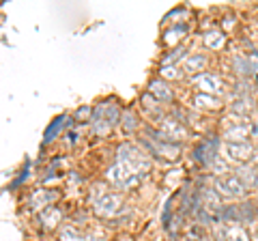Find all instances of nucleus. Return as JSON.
I'll list each match as a JSON object with an SVG mask.
<instances>
[{
  "label": "nucleus",
  "instance_id": "nucleus-22",
  "mask_svg": "<svg viewBox=\"0 0 258 241\" xmlns=\"http://www.w3.org/2000/svg\"><path fill=\"white\" fill-rule=\"evenodd\" d=\"M56 239L58 241H86V230H82V226H78L74 222H64L58 228V232H56Z\"/></svg>",
  "mask_w": 258,
  "mask_h": 241
},
{
  "label": "nucleus",
  "instance_id": "nucleus-28",
  "mask_svg": "<svg viewBox=\"0 0 258 241\" xmlns=\"http://www.w3.org/2000/svg\"><path fill=\"white\" fill-rule=\"evenodd\" d=\"M64 181L67 183H71V186H82L84 183V176H82V172H67V176H64Z\"/></svg>",
  "mask_w": 258,
  "mask_h": 241
},
{
  "label": "nucleus",
  "instance_id": "nucleus-14",
  "mask_svg": "<svg viewBox=\"0 0 258 241\" xmlns=\"http://www.w3.org/2000/svg\"><path fill=\"white\" fill-rule=\"evenodd\" d=\"M142 116L138 108H132V106H125L123 108V114H120V123H118V130L123 136H127V138H138L140 132H142Z\"/></svg>",
  "mask_w": 258,
  "mask_h": 241
},
{
  "label": "nucleus",
  "instance_id": "nucleus-13",
  "mask_svg": "<svg viewBox=\"0 0 258 241\" xmlns=\"http://www.w3.org/2000/svg\"><path fill=\"white\" fill-rule=\"evenodd\" d=\"M211 63H213V56L205 52V50H191L187 54V58L183 61V71H185V76L187 78H194V76H198V74H205V71H209V67H211Z\"/></svg>",
  "mask_w": 258,
  "mask_h": 241
},
{
  "label": "nucleus",
  "instance_id": "nucleus-3",
  "mask_svg": "<svg viewBox=\"0 0 258 241\" xmlns=\"http://www.w3.org/2000/svg\"><path fill=\"white\" fill-rule=\"evenodd\" d=\"M93 209V215H97V218H101V220H114L116 215L125 209V198L120 192H108V194H103L99 200H95V203L91 205Z\"/></svg>",
  "mask_w": 258,
  "mask_h": 241
},
{
  "label": "nucleus",
  "instance_id": "nucleus-2",
  "mask_svg": "<svg viewBox=\"0 0 258 241\" xmlns=\"http://www.w3.org/2000/svg\"><path fill=\"white\" fill-rule=\"evenodd\" d=\"M228 118L220 120V136L224 142H249L252 136V120H241L230 114H226Z\"/></svg>",
  "mask_w": 258,
  "mask_h": 241
},
{
  "label": "nucleus",
  "instance_id": "nucleus-9",
  "mask_svg": "<svg viewBox=\"0 0 258 241\" xmlns=\"http://www.w3.org/2000/svg\"><path fill=\"white\" fill-rule=\"evenodd\" d=\"M157 127L161 130V134H164L168 140H172V142H181L183 144V142L191 140V136H194V132L183 123V120L174 118L170 114H166L164 118H161L157 123Z\"/></svg>",
  "mask_w": 258,
  "mask_h": 241
},
{
  "label": "nucleus",
  "instance_id": "nucleus-17",
  "mask_svg": "<svg viewBox=\"0 0 258 241\" xmlns=\"http://www.w3.org/2000/svg\"><path fill=\"white\" fill-rule=\"evenodd\" d=\"M232 174H235L249 192H258V168L256 166H252L249 162L232 166Z\"/></svg>",
  "mask_w": 258,
  "mask_h": 241
},
{
  "label": "nucleus",
  "instance_id": "nucleus-16",
  "mask_svg": "<svg viewBox=\"0 0 258 241\" xmlns=\"http://www.w3.org/2000/svg\"><path fill=\"white\" fill-rule=\"evenodd\" d=\"M228 74L232 78H249L252 80V67H249V58H247V54L245 52H241L237 50L235 54H228Z\"/></svg>",
  "mask_w": 258,
  "mask_h": 241
},
{
  "label": "nucleus",
  "instance_id": "nucleus-10",
  "mask_svg": "<svg viewBox=\"0 0 258 241\" xmlns=\"http://www.w3.org/2000/svg\"><path fill=\"white\" fill-rule=\"evenodd\" d=\"M256 151V144L249 140V142H224L222 147V155L228 159L232 166H239V164H247L252 159Z\"/></svg>",
  "mask_w": 258,
  "mask_h": 241
},
{
  "label": "nucleus",
  "instance_id": "nucleus-21",
  "mask_svg": "<svg viewBox=\"0 0 258 241\" xmlns=\"http://www.w3.org/2000/svg\"><path fill=\"white\" fill-rule=\"evenodd\" d=\"M183 22H191L189 20V7L176 5V7H172V9L164 15V20H161V28L174 26V24H183Z\"/></svg>",
  "mask_w": 258,
  "mask_h": 241
},
{
  "label": "nucleus",
  "instance_id": "nucleus-7",
  "mask_svg": "<svg viewBox=\"0 0 258 241\" xmlns=\"http://www.w3.org/2000/svg\"><path fill=\"white\" fill-rule=\"evenodd\" d=\"M136 108H138V112L142 114V118H147L151 125H157L161 118H164L168 114V106H164L161 101H157L155 97H153L151 93L142 91L138 101H136Z\"/></svg>",
  "mask_w": 258,
  "mask_h": 241
},
{
  "label": "nucleus",
  "instance_id": "nucleus-1",
  "mask_svg": "<svg viewBox=\"0 0 258 241\" xmlns=\"http://www.w3.org/2000/svg\"><path fill=\"white\" fill-rule=\"evenodd\" d=\"M191 93H207V95H215V97H222L226 101L230 91V82L226 80V76L222 71H205V74H198L194 78H187V82Z\"/></svg>",
  "mask_w": 258,
  "mask_h": 241
},
{
  "label": "nucleus",
  "instance_id": "nucleus-25",
  "mask_svg": "<svg viewBox=\"0 0 258 241\" xmlns=\"http://www.w3.org/2000/svg\"><path fill=\"white\" fill-rule=\"evenodd\" d=\"M93 112H95V108H93V106H80V108L74 112L76 123H78V125H91V120H93Z\"/></svg>",
  "mask_w": 258,
  "mask_h": 241
},
{
  "label": "nucleus",
  "instance_id": "nucleus-4",
  "mask_svg": "<svg viewBox=\"0 0 258 241\" xmlns=\"http://www.w3.org/2000/svg\"><path fill=\"white\" fill-rule=\"evenodd\" d=\"M213 188L217 190V194H220L226 203H241V200L249 198V190L232 172L228 176H222V179H215Z\"/></svg>",
  "mask_w": 258,
  "mask_h": 241
},
{
  "label": "nucleus",
  "instance_id": "nucleus-19",
  "mask_svg": "<svg viewBox=\"0 0 258 241\" xmlns=\"http://www.w3.org/2000/svg\"><path fill=\"white\" fill-rule=\"evenodd\" d=\"M239 205V224L241 226H245L247 230L256 226V222H258V203L254 198H245V200H241Z\"/></svg>",
  "mask_w": 258,
  "mask_h": 241
},
{
  "label": "nucleus",
  "instance_id": "nucleus-20",
  "mask_svg": "<svg viewBox=\"0 0 258 241\" xmlns=\"http://www.w3.org/2000/svg\"><path fill=\"white\" fill-rule=\"evenodd\" d=\"M191 50L187 47V43L185 45H179V47H174V50H166L164 54L159 56V61H157V67H170V65H183V61L187 58V54Z\"/></svg>",
  "mask_w": 258,
  "mask_h": 241
},
{
  "label": "nucleus",
  "instance_id": "nucleus-6",
  "mask_svg": "<svg viewBox=\"0 0 258 241\" xmlns=\"http://www.w3.org/2000/svg\"><path fill=\"white\" fill-rule=\"evenodd\" d=\"M58 200H60V190H56V188H37L26 196L24 207H28L30 211L37 215V213H41L43 209L54 207Z\"/></svg>",
  "mask_w": 258,
  "mask_h": 241
},
{
  "label": "nucleus",
  "instance_id": "nucleus-24",
  "mask_svg": "<svg viewBox=\"0 0 258 241\" xmlns=\"http://www.w3.org/2000/svg\"><path fill=\"white\" fill-rule=\"evenodd\" d=\"M237 26H239V15L235 11H226L222 18L217 20V28L224 30L226 35H230L232 30H237Z\"/></svg>",
  "mask_w": 258,
  "mask_h": 241
},
{
  "label": "nucleus",
  "instance_id": "nucleus-23",
  "mask_svg": "<svg viewBox=\"0 0 258 241\" xmlns=\"http://www.w3.org/2000/svg\"><path fill=\"white\" fill-rule=\"evenodd\" d=\"M155 74L159 76V78H164L166 82H170L172 86L174 84H179V82H187V76H185V71H183V67L181 65H170V67H157L155 69Z\"/></svg>",
  "mask_w": 258,
  "mask_h": 241
},
{
  "label": "nucleus",
  "instance_id": "nucleus-18",
  "mask_svg": "<svg viewBox=\"0 0 258 241\" xmlns=\"http://www.w3.org/2000/svg\"><path fill=\"white\" fill-rule=\"evenodd\" d=\"M67 118H69V112H62L60 116H56L50 125H47V130L43 134V149L54 144L56 140H60V136H64L67 132Z\"/></svg>",
  "mask_w": 258,
  "mask_h": 241
},
{
  "label": "nucleus",
  "instance_id": "nucleus-5",
  "mask_svg": "<svg viewBox=\"0 0 258 241\" xmlns=\"http://www.w3.org/2000/svg\"><path fill=\"white\" fill-rule=\"evenodd\" d=\"M187 108L203 116H211V114H222L226 112V101L215 95H207V93H189L187 99Z\"/></svg>",
  "mask_w": 258,
  "mask_h": 241
},
{
  "label": "nucleus",
  "instance_id": "nucleus-8",
  "mask_svg": "<svg viewBox=\"0 0 258 241\" xmlns=\"http://www.w3.org/2000/svg\"><path fill=\"white\" fill-rule=\"evenodd\" d=\"M144 91L151 93L157 101H161V103H164V106H168V108L176 103V91H174V86H172L170 82H166L164 78H159L157 74L151 76V78L147 80V86H144Z\"/></svg>",
  "mask_w": 258,
  "mask_h": 241
},
{
  "label": "nucleus",
  "instance_id": "nucleus-12",
  "mask_svg": "<svg viewBox=\"0 0 258 241\" xmlns=\"http://www.w3.org/2000/svg\"><path fill=\"white\" fill-rule=\"evenodd\" d=\"M189 33H191L189 22L168 26L161 30V45H164L166 50H174V47H179V45H185L189 41Z\"/></svg>",
  "mask_w": 258,
  "mask_h": 241
},
{
  "label": "nucleus",
  "instance_id": "nucleus-27",
  "mask_svg": "<svg viewBox=\"0 0 258 241\" xmlns=\"http://www.w3.org/2000/svg\"><path fill=\"white\" fill-rule=\"evenodd\" d=\"M62 140H64V142H67V144H69V147H71V149H74V147H78V144H80V140H82V136H80V132H78V127H76V130H67V132H64V136H62Z\"/></svg>",
  "mask_w": 258,
  "mask_h": 241
},
{
  "label": "nucleus",
  "instance_id": "nucleus-15",
  "mask_svg": "<svg viewBox=\"0 0 258 241\" xmlns=\"http://www.w3.org/2000/svg\"><path fill=\"white\" fill-rule=\"evenodd\" d=\"M200 45L203 50L209 54H217V52H224L226 45H228V35L220 28H213V30H207V33L200 35Z\"/></svg>",
  "mask_w": 258,
  "mask_h": 241
},
{
  "label": "nucleus",
  "instance_id": "nucleus-26",
  "mask_svg": "<svg viewBox=\"0 0 258 241\" xmlns=\"http://www.w3.org/2000/svg\"><path fill=\"white\" fill-rule=\"evenodd\" d=\"M30 166H32V162L28 159V162L24 164V170L20 172V176H18V179H15V181L11 183V186H9V190H18V188H22L24 183L28 181V176H30Z\"/></svg>",
  "mask_w": 258,
  "mask_h": 241
},
{
  "label": "nucleus",
  "instance_id": "nucleus-11",
  "mask_svg": "<svg viewBox=\"0 0 258 241\" xmlns=\"http://www.w3.org/2000/svg\"><path fill=\"white\" fill-rule=\"evenodd\" d=\"M64 218H67L64 209L60 205H54V207L43 209L41 213H37L35 215V222H37V226L41 228L43 232H52V230L58 232V228L64 224Z\"/></svg>",
  "mask_w": 258,
  "mask_h": 241
}]
</instances>
